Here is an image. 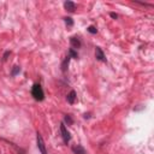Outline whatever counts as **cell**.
Returning a JSON list of instances; mask_svg holds the SVG:
<instances>
[{
    "mask_svg": "<svg viewBox=\"0 0 154 154\" xmlns=\"http://www.w3.org/2000/svg\"><path fill=\"white\" fill-rule=\"evenodd\" d=\"M31 95L33 98L36 100V101H42L43 99H45V93H43V89L41 84L39 83H35L31 88Z\"/></svg>",
    "mask_w": 154,
    "mask_h": 154,
    "instance_id": "6da1fadb",
    "label": "cell"
},
{
    "mask_svg": "<svg viewBox=\"0 0 154 154\" xmlns=\"http://www.w3.org/2000/svg\"><path fill=\"white\" fill-rule=\"evenodd\" d=\"M36 143H38V148L40 151L41 154H47V151H46V146H45V141H43L42 136L38 133L36 134Z\"/></svg>",
    "mask_w": 154,
    "mask_h": 154,
    "instance_id": "7a4b0ae2",
    "label": "cell"
},
{
    "mask_svg": "<svg viewBox=\"0 0 154 154\" xmlns=\"http://www.w3.org/2000/svg\"><path fill=\"white\" fill-rule=\"evenodd\" d=\"M60 133H62L63 141H64L65 143H69L70 140H71V135H70V133L68 131V129H66V127H65V124H64V123L60 124Z\"/></svg>",
    "mask_w": 154,
    "mask_h": 154,
    "instance_id": "3957f363",
    "label": "cell"
},
{
    "mask_svg": "<svg viewBox=\"0 0 154 154\" xmlns=\"http://www.w3.org/2000/svg\"><path fill=\"white\" fill-rule=\"evenodd\" d=\"M70 45H71L72 49H76V48H79L82 43H81V40L77 36H72V38H70Z\"/></svg>",
    "mask_w": 154,
    "mask_h": 154,
    "instance_id": "277c9868",
    "label": "cell"
},
{
    "mask_svg": "<svg viewBox=\"0 0 154 154\" xmlns=\"http://www.w3.org/2000/svg\"><path fill=\"white\" fill-rule=\"evenodd\" d=\"M95 57L99 62H106V58H105V54L102 52V49L100 47H97L95 48Z\"/></svg>",
    "mask_w": 154,
    "mask_h": 154,
    "instance_id": "5b68a950",
    "label": "cell"
},
{
    "mask_svg": "<svg viewBox=\"0 0 154 154\" xmlns=\"http://www.w3.org/2000/svg\"><path fill=\"white\" fill-rule=\"evenodd\" d=\"M64 7H65V10H66V11L74 12L76 10V4L74 1H65L64 3Z\"/></svg>",
    "mask_w": 154,
    "mask_h": 154,
    "instance_id": "8992f818",
    "label": "cell"
},
{
    "mask_svg": "<svg viewBox=\"0 0 154 154\" xmlns=\"http://www.w3.org/2000/svg\"><path fill=\"white\" fill-rule=\"evenodd\" d=\"M72 152H74L75 154H87L84 147H83V146H81V144L74 146V147H72Z\"/></svg>",
    "mask_w": 154,
    "mask_h": 154,
    "instance_id": "52a82bcc",
    "label": "cell"
},
{
    "mask_svg": "<svg viewBox=\"0 0 154 154\" xmlns=\"http://www.w3.org/2000/svg\"><path fill=\"white\" fill-rule=\"evenodd\" d=\"M76 92L75 90H71L69 94H68V97H66V100H68V102L69 104H75V101H76Z\"/></svg>",
    "mask_w": 154,
    "mask_h": 154,
    "instance_id": "ba28073f",
    "label": "cell"
},
{
    "mask_svg": "<svg viewBox=\"0 0 154 154\" xmlns=\"http://www.w3.org/2000/svg\"><path fill=\"white\" fill-rule=\"evenodd\" d=\"M70 59H71V58L68 55L66 58H65V60L62 63V71H63V72L66 71V69H68V66H69V63H70Z\"/></svg>",
    "mask_w": 154,
    "mask_h": 154,
    "instance_id": "9c48e42d",
    "label": "cell"
},
{
    "mask_svg": "<svg viewBox=\"0 0 154 154\" xmlns=\"http://www.w3.org/2000/svg\"><path fill=\"white\" fill-rule=\"evenodd\" d=\"M69 57H70V58H75V59H77V58H78V53L76 52L75 49L70 48V49H69Z\"/></svg>",
    "mask_w": 154,
    "mask_h": 154,
    "instance_id": "30bf717a",
    "label": "cell"
},
{
    "mask_svg": "<svg viewBox=\"0 0 154 154\" xmlns=\"http://www.w3.org/2000/svg\"><path fill=\"white\" fill-rule=\"evenodd\" d=\"M64 22H65V24H66L68 27H72V25H74V21H72L71 17H65Z\"/></svg>",
    "mask_w": 154,
    "mask_h": 154,
    "instance_id": "8fae6325",
    "label": "cell"
},
{
    "mask_svg": "<svg viewBox=\"0 0 154 154\" xmlns=\"http://www.w3.org/2000/svg\"><path fill=\"white\" fill-rule=\"evenodd\" d=\"M19 72H21V68L16 65V66H13V69H12V71H11V75H12V76H16L17 74H19Z\"/></svg>",
    "mask_w": 154,
    "mask_h": 154,
    "instance_id": "7c38bea8",
    "label": "cell"
},
{
    "mask_svg": "<svg viewBox=\"0 0 154 154\" xmlns=\"http://www.w3.org/2000/svg\"><path fill=\"white\" fill-rule=\"evenodd\" d=\"M64 122L65 123H68V125H72V123H74V120H72L71 118V116H65V118H64Z\"/></svg>",
    "mask_w": 154,
    "mask_h": 154,
    "instance_id": "4fadbf2b",
    "label": "cell"
},
{
    "mask_svg": "<svg viewBox=\"0 0 154 154\" xmlns=\"http://www.w3.org/2000/svg\"><path fill=\"white\" fill-rule=\"evenodd\" d=\"M88 31H89L90 34H97L98 33V29L95 28V27H93V25H90V27H88V29H87Z\"/></svg>",
    "mask_w": 154,
    "mask_h": 154,
    "instance_id": "5bb4252c",
    "label": "cell"
},
{
    "mask_svg": "<svg viewBox=\"0 0 154 154\" xmlns=\"http://www.w3.org/2000/svg\"><path fill=\"white\" fill-rule=\"evenodd\" d=\"M10 54H11V52H10V51H6V52H5V53H4V57H3V60H4V62H5V60H6V59H7V57H9V55H10Z\"/></svg>",
    "mask_w": 154,
    "mask_h": 154,
    "instance_id": "9a60e30c",
    "label": "cell"
},
{
    "mask_svg": "<svg viewBox=\"0 0 154 154\" xmlns=\"http://www.w3.org/2000/svg\"><path fill=\"white\" fill-rule=\"evenodd\" d=\"M110 16H111L113 19H117V18H118V14L114 13V12H111V13H110Z\"/></svg>",
    "mask_w": 154,
    "mask_h": 154,
    "instance_id": "2e32d148",
    "label": "cell"
}]
</instances>
